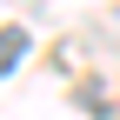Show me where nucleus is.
<instances>
[{
  "label": "nucleus",
  "mask_w": 120,
  "mask_h": 120,
  "mask_svg": "<svg viewBox=\"0 0 120 120\" xmlns=\"http://www.w3.org/2000/svg\"><path fill=\"white\" fill-rule=\"evenodd\" d=\"M20 53H27V34H20V27H0V80L20 67Z\"/></svg>",
  "instance_id": "f257e3e1"
}]
</instances>
